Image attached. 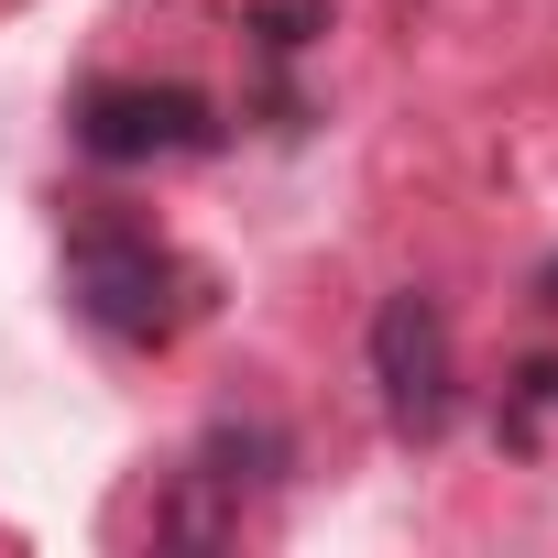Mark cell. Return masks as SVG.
I'll list each match as a JSON object with an SVG mask.
<instances>
[{"label":"cell","mask_w":558,"mask_h":558,"mask_svg":"<svg viewBox=\"0 0 558 558\" xmlns=\"http://www.w3.org/2000/svg\"><path fill=\"white\" fill-rule=\"evenodd\" d=\"M318 34H329V0H252V45L263 56H296Z\"/></svg>","instance_id":"5"},{"label":"cell","mask_w":558,"mask_h":558,"mask_svg":"<svg viewBox=\"0 0 558 558\" xmlns=\"http://www.w3.org/2000/svg\"><path fill=\"white\" fill-rule=\"evenodd\" d=\"M547 416H558V351H547V362H525V373H514V395H504V438H514V449H525V438H536V427H547Z\"/></svg>","instance_id":"6"},{"label":"cell","mask_w":558,"mask_h":558,"mask_svg":"<svg viewBox=\"0 0 558 558\" xmlns=\"http://www.w3.org/2000/svg\"><path fill=\"white\" fill-rule=\"evenodd\" d=\"M536 307H558V252H547V274H536Z\"/></svg>","instance_id":"7"},{"label":"cell","mask_w":558,"mask_h":558,"mask_svg":"<svg viewBox=\"0 0 558 558\" xmlns=\"http://www.w3.org/2000/svg\"><path fill=\"white\" fill-rule=\"evenodd\" d=\"M66 296L88 329L110 340H175L186 318V263L143 230V219H77L66 230Z\"/></svg>","instance_id":"1"},{"label":"cell","mask_w":558,"mask_h":558,"mask_svg":"<svg viewBox=\"0 0 558 558\" xmlns=\"http://www.w3.org/2000/svg\"><path fill=\"white\" fill-rule=\"evenodd\" d=\"M197 471H208L219 493H263L274 471H286V438H274V427H241V416H219V427H208V449H197Z\"/></svg>","instance_id":"4"},{"label":"cell","mask_w":558,"mask_h":558,"mask_svg":"<svg viewBox=\"0 0 558 558\" xmlns=\"http://www.w3.org/2000/svg\"><path fill=\"white\" fill-rule=\"evenodd\" d=\"M219 110L175 77H99L77 99V154L88 165H165V154H208Z\"/></svg>","instance_id":"2"},{"label":"cell","mask_w":558,"mask_h":558,"mask_svg":"<svg viewBox=\"0 0 558 558\" xmlns=\"http://www.w3.org/2000/svg\"><path fill=\"white\" fill-rule=\"evenodd\" d=\"M373 384H384V416L405 427V438H438L449 427V405H460V373H449V318H438V296H384L373 307Z\"/></svg>","instance_id":"3"}]
</instances>
